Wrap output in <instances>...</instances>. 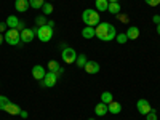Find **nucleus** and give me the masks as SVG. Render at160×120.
I'll return each instance as SVG.
<instances>
[{"label":"nucleus","instance_id":"aec40b11","mask_svg":"<svg viewBox=\"0 0 160 120\" xmlns=\"http://www.w3.org/2000/svg\"><path fill=\"white\" fill-rule=\"evenodd\" d=\"M87 62H88V59H87V56H85V55H78V56H77V59H75V66H77L78 69H83Z\"/></svg>","mask_w":160,"mask_h":120},{"label":"nucleus","instance_id":"ddd939ff","mask_svg":"<svg viewBox=\"0 0 160 120\" xmlns=\"http://www.w3.org/2000/svg\"><path fill=\"white\" fill-rule=\"evenodd\" d=\"M48 69L51 71V72H56V75L59 77L64 71H62V68L58 64V61H55V59H51V61H48Z\"/></svg>","mask_w":160,"mask_h":120},{"label":"nucleus","instance_id":"dca6fc26","mask_svg":"<svg viewBox=\"0 0 160 120\" xmlns=\"http://www.w3.org/2000/svg\"><path fill=\"white\" fill-rule=\"evenodd\" d=\"M108 112H109V109H108V104L99 102V104H96V106H95V114H96V115L102 117V115H106Z\"/></svg>","mask_w":160,"mask_h":120},{"label":"nucleus","instance_id":"20e7f679","mask_svg":"<svg viewBox=\"0 0 160 120\" xmlns=\"http://www.w3.org/2000/svg\"><path fill=\"white\" fill-rule=\"evenodd\" d=\"M5 42L8 45H13V47H19L21 45V32L16 31V29H8L5 34Z\"/></svg>","mask_w":160,"mask_h":120},{"label":"nucleus","instance_id":"2eb2a0df","mask_svg":"<svg viewBox=\"0 0 160 120\" xmlns=\"http://www.w3.org/2000/svg\"><path fill=\"white\" fill-rule=\"evenodd\" d=\"M125 34H127L128 40H136V38L139 37V29L136 28V26H130L128 31H127Z\"/></svg>","mask_w":160,"mask_h":120},{"label":"nucleus","instance_id":"72a5a7b5","mask_svg":"<svg viewBox=\"0 0 160 120\" xmlns=\"http://www.w3.org/2000/svg\"><path fill=\"white\" fill-rule=\"evenodd\" d=\"M19 115H21V118H28V117H29V114H28V112H26V111H22V109H21V112H19Z\"/></svg>","mask_w":160,"mask_h":120},{"label":"nucleus","instance_id":"473e14b6","mask_svg":"<svg viewBox=\"0 0 160 120\" xmlns=\"http://www.w3.org/2000/svg\"><path fill=\"white\" fill-rule=\"evenodd\" d=\"M152 21L155 22V26L160 24V15H154V16H152Z\"/></svg>","mask_w":160,"mask_h":120},{"label":"nucleus","instance_id":"7ed1b4c3","mask_svg":"<svg viewBox=\"0 0 160 120\" xmlns=\"http://www.w3.org/2000/svg\"><path fill=\"white\" fill-rule=\"evenodd\" d=\"M82 21H83L87 26H91V28H96V26L101 22V21H99V13H98L96 10H91V8H88V10H85V11L82 13Z\"/></svg>","mask_w":160,"mask_h":120},{"label":"nucleus","instance_id":"f257e3e1","mask_svg":"<svg viewBox=\"0 0 160 120\" xmlns=\"http://www.w3.org/2000/svg\"><path fill=\"white\" fill-rule=\"evenodd\" d=\"M95 35L102 40V42H111V40H115L117 31L112 24L109 22H99L96 28H95Z\"/></svg>","mask_w":160,"mask_h":120},{"label":"nucleus","instance_id":"4468645a","mask_svg":"<svg viewBox=\"0 0 160 120\" xmlns=\"http://www.w3.org/2000/svg\"><path fill=\"white\" fill-rule=\"evenodd\" d=\"M108 109H109V112H111V114L117 115V114L122 112V104L117 102V101H112V102H109V104H108Z\"/></svg>","mask_w":160,"mask_h":120},{"label":"nucleus","instance_id":"e433bc0d","mask_svg":"<svg viewBox=\"0 0 160 120\" xmlns=\"http://www.w3.org/2000/svg\"><path fill=\"white\" fill-rule=\"evenodd\" d=\"M108 2L111 3V2H118V0H108Z\"/></svg>","mask_w":160,"mask_h":120},{"label":"nucleus","instance_id":"0eeeda50","mask_svg":"<svg viewBox=\"0 0 160 120\" xmlns=\"http://www.w3.org/2000/svg\"><path fill=\"white\" fill-rule=\"evenodd\" d=\"M37 32V29H31V28H26L22 32H21V42L22 43H31L32 40L35 38V34Z\"/></svg>","mask_w":160,"mask_h":120},{"label":"nucleus","instance_id":"5701e85b","mask_svg":"<svg viewBox=\"0 0 160 120\" xmlns=\"http://www.w3.org/2000/svg\"><path fill=\"white\" fill-rule=\"evenodd\" d=\"M43 3H45V0H29L31 8H35V10H40L43 7Z\"/></svg>","mask_w":160,"mask_h":120},{"label":"nucleus","instance_id":"cd10ccee","mask_svg":"<svg viewBox=\"0 0 160 120\" xmlns=\"http://www.w3.org/2000/svg\"><path fill=\"white\" fill-rule=\"evenodd\" d=\"M146 120H157V111L151 109L149 114H146Z\"/></svg>","mask_w":160,"mask_h":120},{"label":"nucleus","instance_id":"393cba45","mask_svg":"<svg viewBox=\"0 0 160 120\" xmlns=\"http://www.w3.org/2000/svg\"><path fill=\"white\" fill-rule=\"evenodd\" d=\"M48 21H47V18H45V15H42V16H37L35 18V24L38 26V28H40V26H45Z\"/></svg>","mask_w":160,"mask_h":120},{"label":"nucleus","instance_id":"6ab92c4d","mask_svg":"<svg viewBox=\"0 0 160 120\" xmlns=\"http://www.w3.org/2000/svg\"><path fill=\"white\" fill-rule=\"evenodd\" d=\"M120 10H122V8H120V3H118V2H111L109 7H108V11L112 13V15H115V16L120 13Z\"/></svg>","mask_w":160,"mask_h":120},{"label":"nucleus","instance_id":"58836bf2","mask_svg":"<svg viewBox=\"0 0 160 120\" xmlns=\"http://www.w3.org/2000/svg\"><path fill=\"white\" fill-rule=\"evenodd\" d=\"M50 2H53V0H50Z\"/></svg>","mask_w":160,"mask_h":120},{"label":"nucleus","instance_id":"4be33fe9","mask_svg":"<svg viewBox=\"0 0 160 120\" xmlns=\"http://www.w3.org/2000/svg\"><path fill=\"white\" fill-rule=\"evenodd\" d=\"M95 5H96V10L106 11V10H108V7H109V2H108V0H96Z\"/></svg>","mask_w":160,"mask_h":120},{"label":"nucleus","instance_id":"39448f33","mask_svg":"<svg viewBox=\"0 0 160 120\" xmlns=\"http://www.w3.org/2000/svg\"><path fill=\"white\" fill-rule=\"evenodd\" d=\"M56 82H58V75H56V72H51V71H48L47 74H45V77H43V80H40V87H43V88H51V87H55L56 85Z\"/></svg>","mask_w":160,"mask_h":120},{"label":"nucleus","instance_id":"4c0bfd02","mask_svg":"<svg viewBox=\"0 0 160 120\" xmlns=\"http://www.w3.org/2000/svg\"><path fill=\"white\" fill-rule=\"evenodd\" d=\"M88 120H95V118H88Z\"/></svg>","mask_w":160,"mask_h":120},{"label":"nucleus","instance_id":"c85d7f7f","mask_svg":"<svg viewBox=\"0 0 160 120\" xmlns=\"http://www.w3.org/2000/svg\"><path fill=\"white\" fill-rule=\"evenodd\" d=\"M146 3H148L149 7H158L160 5V0H144Z\"/></svg>","mask_w":160,"mask_h":120},{"label":"nucleus","instance_id":"f704fd0d","mask_svg":"<svg viewBox=\"0 0 160 120\" xmlns=\"http://www.w3.org/2000/svg\"><path fill=\"white\" fill-rule=\"evenodd\" d=\"M3 40H5V35H3V34H0V45L3 43Z\"/></svg>","mask_w":160,"mask_h":120},{"label":"nucleus","instance_id":"7c9ffc66","mask_svg":"<svg viewBox=\"0 0 160 120\" xmlns=\"http://www.w3.org/2000/svg\"><path fill=\"white\" fill-rule=\"evenodd\" d=\"M24 29H26V24H24V21H19V24H18V28H16V31L22 32Z\"/></svg>","mask_w":160,"mask_h":120},{"label":"nucleus","instance_id":"f8f14e48","mask_svg":"<svg viewBox=\"0 0 160 120\" xmlns=\"http://www.w3.org/2000/svg\"><path fill=\"white\" fill-rule=\"evenodd\" d=\"M29 0H16L15 2V8H16V11H19V13H24V11H28L29 10Z\"/></svg>","mask_w":160,"mask_h":120},{"label":"nucleus","instance_id":"f3484780","mask_svg":"<svg viewBox=\"0 0 160 120\" xmlns=\"http://www.w3.org/2000/svg\"><path fill=\"white\" fill-rule=\"evenodd\" d=\"M19 21H21V19H18L15 15H11V16L7 18L5 22H7V26H8L10 29H16V28H18V24H19Z\"/></svg>","mask_w":160,"mask_h":120},{"label":"nucleus","instance_id":"423d86ee","mask_svg":"<svg viewBox=\"0 0 160 120\" xmlns=\"http://www.w3.org/2000/svg\"><path fill=\"white\" fill-rule=\"evenodd\" d=\"M77 56H78V55L75 53V50L71 48V47H66V48L62 50V53H61V58H62V61H64L66 64H75Z\"/></svg>","mask_w":160,"mask_h":120},{"label":"nucleus","instance_id":"f03ea898","mask_svg":"<svg viewBox=\"0 0 160 120\" xmlns=\"http://www.w3.org/2000/svg\"><path fill=\"white\" fill-rule=\"evenodd\" d=\"M53 31H55V21H48L45 26H40V28H37V38L40 40V42H50L51 37H53Z\"/></svg>","mask_w":160,"mask_h":120},{"label":"nucleus","instance_id":"412c9836","mask_svg":"<svg viewBox=\"0 0 160 120\" xmlns=\"http://www.w3.org/2000/svg\"><path fill=\"white\" fill-rule=\"evenodd\" d=\"M112 101H114V96H112L111 91H104L102 95H101V102L109 104V102H112Z\"/></svg>","mask_w":160,"mask_h":120},{"label":"nucleus","instance_id":"2f4dec72","mask_svg":"<svg viewBox=\"0 0 160 120\" xmlns=\"http://www.w3.org/2000/svg\"><path fill=\"white\" fill-rule=\"evenodd\" d=\"M117 18H118L120 21H123V22H128V16H127V15H120V13H118Z\"/></svg>","mask_w":160,"mask_h":120},{"label":"nucleus","instance_id":"b1692460","mask_svg":"<svg viewBox=\"0 0 160 120\" xmlns=\"http://www.w3.org/2000/svg\"><path fill=\"white\" fill-rule=\"evenodd\" d=\"M51 13H53V5H51L50 2H48V3L45 2V3H43V7H42V15H45V16H47V15H51Z\"/></svg>","mask_w":160,"mask_h":120},{"label":"nucleus","instance_id":"a211bd4d","mask_svg":"<svg viewBox=\"0 0 160 120\" xmlns=\"http://www.w3.org/2000/svg\"><path fill=\"white\" fill-rule=\"evenodd\" d=\"M82 37L83 38H93V37H96L95 35V28H91V26H85V28L82 29Z\"/></svg>","mask_w":160,"mask_h":120},{"label":"nucleus","instance_id":"6e6552de","mask_svg":"<svg viewBox=\"0 0 160 120\" xmlns=\"http://www.w3.org/2000/svg\"><path fill=\"white\" fill-rule=\"evenodd\" d=\"M136 109H138V112H139L141 115H146V114H149V112H151L152 106H151V102H149L148 99H138V102H136Z\"/></svg>","mask_w":160,"mask_h":120},{"label":"nucleus","instance_id":"9d476101","mask_svg":"<svg viewBox=\"0 0 160 120\" xmlns=\"http://www.w3.org/2000/svg\"><path fill=\"white\" fill-rule=\"evenodd\" d=\"M3 112H7V114H10V115H19V112H21V108L18 104H15V102H8L5 108H3Z\"/></svg>","mask_w":160,"mask_h":120},{"label":"nucleus","instance_id":"9b49d317","mask_svg":"<svg viewBox=\"0 0 160 120\" xmlns=\"http://www.w3.org/2000/svg\"><path fill=\"white\" fill-rule=\"evenodd\" d=\"M83 69H85L87 74H98L99 72V64L96 61H88Z\"/></svg>","mask_w":160,"mask_h":120},{"label":"nucleus","instance_id":"1a4fd4ad","mask_svg":"<svg viewBox=\"0 0 160 120\" xmlns=\"http://www.w3.org/2000/svg\"><path fill=\"white\" fill-rule=\"evenodd\" d=\"M45 74H47V71H45V68L42 64H35L34 68H32V77L35 78V80H43V77H45Z\"/></svg>","mask_w":160,"mask_h":120},{"label":"nucleus","instance_id":"bb28decb","mask_svg":"<svg viewBox=\"0 0 160 120\" xmlns=\"http://www.w3.org/2000/svg\"><path fill=\"white\" fill-rule=\"evenodd\" d=\"M10 102V99L7 98V96H3V95H0V111H3V108Z\"/></svg>","mask_w":160,"mask_h":120},{"label":"nucleus","instance_id":"c9c22d12","mask_svg":"<svg viewBox=\"0 0 160 120\" xmlns=\"http://www.w3.org/2000/svg\"><path fill=\"white\" fill-rule=\"evenodd\" d=\"M157 34L160 35V24H157Z\"/></svg>","mask_w":160,"mask_h":120},{"label":"nucleus","instance_id":"a878e982","mask_svg":"<svg viewBox=\"0 0 160 120\" xmlns=\"http://www.w3.org/2000/svg\"><path fill=\"white\" fill-rule=\"evenodd\" d=\"M115 40L118 43H127L128 42V37H127V34H118V35H115Z\"/></svg>","mask_w":160,"mask_h":120},{"label":"nucleus","instance_id":"c756f323","mask_svg":"<svg viewBox=\"0 0 160 120\" xmlns=\"http://www.w3.org/2000/svg\"><path fill=\"white\" fill-rule=\"evenodd\" d=\"M8 31V26H7V22H0V34H5Z\"/></svg>","mask_w":160,"mask_h":120}]
</instances>
